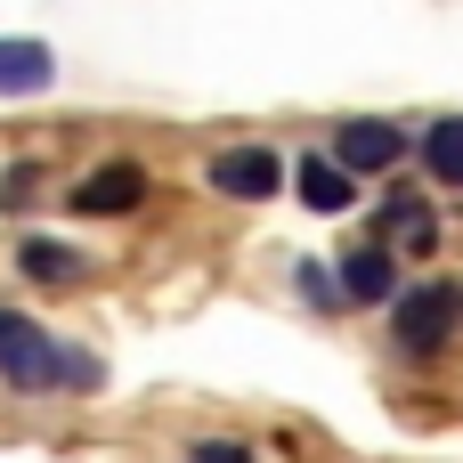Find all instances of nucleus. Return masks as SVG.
Returning <instances> with one entry per match:
<instances>
[{"mask_svg": "<svg viewBox=\"0 0 463 463\" xmlns=\"http://www.w3.org/2000/svg\"><path fill=\"white\" fill-rule=\"evenodd\" d=\"M0 383L8 391H98V358L90 350H65L57 334H41L33 317L0 309Z\"/></svg>", "mask_w": 463, "mask_h": 463, "instance_id": "1", "label": "nucleus"}, {"mask_svg": "<svg viewBox=\"0 0 463 463\" xmlns=\"http://www.w3.org/2000/svg\"><path fill=\"white\" fill-rule=\"evenodd\" d=\"M456 326H463V285H415L391 301V342L407 358H439L456 342Z\"/></svg>", "mask_w": 463, "mask_h": 463, "instance_id": "2", "label": "nucleus"}, {"mask_svg": "<svg viewBox=\"0 0 463 463\" xmlns=\"http://www.w3.org/2000/svg\"><path fill=\"white\" fill-rule=\"evenodd\" d=\"M407 130L399 122H374V114H350L342 130H334V163L350 171V179H383V171H399L407 163Z\"/></svg>", "mask_w": 463, "mask_h": 463, "instance_id": "3", "label": "nucleus"}, {"mask_svg": "<svg viewBox=\"0 0 463 463\" xmlns=\"http://www.w3.org/2000/svg\"><path fill=\"white\" fill-rule=\"evenodd\" d=\"M228 203H269L277 187H285V155L277 146H228V155H212V171H203Z\"/></svg>", "mask_w": 463, "mask_h": 463, "instance_id": "4", "label": "nucleus"}, {"mask_svg": "<svg viewBox=\"0 0 463 463\" xmlns=\"http://www.w3.org/2000/svg\"><path fill=\"white\" fill-rule=\"evenodd\" d=\"M342 301L350 309H391L399 301V260H391V244L374 236V244H358V252H342Z\"/></svg>", "mask_w": 463, "mask_h": 463, "instance_id": "5", "label": "nucleus"}, {"mask_svg": "<svg viewBox=\"0 0 463 463\" xmlns=\"http://www.w3.org/2000/svg\"><path fill=\"white\" fill-rule=\"evenodd\" d=\"M146 203V171L138 163H98L81 187H73V212L81 220H114V212H138Z\"/></svg>", "mask_w": 463, "mask_h": 463, "instance_id": "6", "label": "nucleus"}, {"mask_svg": "<svg viewBox=\"0 0 463 463\" xmlns=\"http://www.w3.org/2000/svg\"><path fill=\"white\" fill-rule=\"evenodd\" d=\"M293 195L309 203V212H326V220H342L350 203H358V179L334 163V155H301L293 163Z\"/></svg>", "mask_w": 463, "mask_h": 463, "instance_id": "7", "label": "nucleus"}, {"mask_svg": "<svg viewBox=\"0 0 463 463\" xmlns=\"http://www.w3.org/2000/svg\"><path fill=\"white\" fill-rule=\"evenodd\" d=\"M57 81V57L24 33H0V98H41Z\"/></svg>", "mask_w": 463, "mask_h": 463, "instance_id": "8", "label": "nucleus"}, {"mask_svg": "<svg viewBox=\"0 0 463 463\" xmlns=\"http://www.w3.org/2000/svg\"><path fill=\"white\" fill-rule=\"evenodd\" d=\"M374 236L399 244V252H439V220H431V203H415V195H391L383 220H374Z\"/></svg>", "mask_w": 463, "mask_h": 463, "instance_id": "9", "label": "nucleus"}, {"mask_svg": "<svg viewBox=\"0 0 463 463\" xmlns=\"http://www.w3.org/2000/svg\"><path fill=\"white\" fill-rule=\"evenodd\" d=\"M415 155H423V171H431L439 187H463V114H439V122H423Z\"/></svg>", "mask_w": 463, "mask_h": 463, "instance_id": "10", "label": "nucleus"}, {"mask_svg": "<svg viewBox=\"0 0 463 463\" xmlns=\"http://www.w3.org/2000/svg\"><path fill=\"white\" fill-rule=\"evenodd\" d=\"M16 269H24L33 285H73V277H81V252L57 244V236H24V244H16Z\"/></svg>", "mask_w": 463, "mask_h": 463, "instance_id": "11", "label": "nucleus"}, {"mask_svg": "<svg viewBox=\"0 0 463 463\" xmlns=\"http://www.w3.org/2000/svg\"><path fill=\"white\" fill-rule=\"evenodd\" d=\"M293 285H301V301H309V309H326V317H334V309H350V301H342V277H334V269H317V260H301V269H293Z\"/></svg>", "mask_w": 463, "mask_h": 463, "instance_id": "12", "label": "nucleus"}, {"mask_svg": "<svg viewBox=\"0 0 463 463\" xmlns=\"http://www.w3.org/2000/svg\"><path fill=\"white\" fill-rule=\"evenodd\" d=\"M187 463H252V448H244V439H203Z\"/></svg>", "mask_w": 463, "mask_h": 463, "instance_id": "13", "label": "nucleus"}, {"mask_svg": "<svg viewBox=\"0 0 463 463\" xmlns=\"http://www.w3.org/2000/svg\"><path fill=\"white\" fill-rule=\"evenodd\" d=\"M33 187H41V163H16V171H8V187H0V203H24Z\"/></svg>", "mask_w": 463, "mask_h": 463, "instance_id": "14", "label": "nucleus"}]
</instances>
